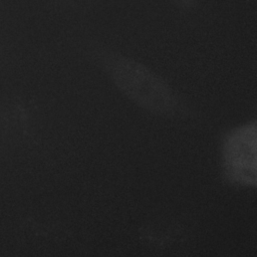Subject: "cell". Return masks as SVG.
Listing matches in <instances>:
<instances>
[{
    "instance_id": "obj_1",
    "label": "cell",
    "mask_w": 257,
    "mask_h": 257,
    "mask_svg": "<svg viewBox=\"0 0 257 257\" xmlns=\"http://www.w3.org/2000/svg\"><path fill=\"white\" fill-rule=\"evenodd\" d=\"M97 62L116 87L143 108L167 115L180 109L170 85L144 63L111 51L98 53Z\"/></svg>"
},
{
    "instance_id": "obj_2",
    "label": "cell",
    "mask_w": 257,
    "mask_h": 257,
    "mask_svg": "<svg viewBox=\"0 0 257 257\" xmlns=\"http://www.w3.org/2000/svg\"><path fill=\"white\" fill-rule=\"evenodd\" d=\"M256 123L239 126L229 133L223 143L222 160L226 179L232 184L253 187L257 176Z\"/></svg>"
},
{
    "instance_id": "obj_3",
    "label": "cell",
    "mask_w": 257,
    "mask_h": 257,
    "mask_svg": "<svg viewBox=\"0 0 257 257\" xmlns=\"http://www.w3.org/2000/svg\"><path fill=\"white\" fill-rule=\"evenodd\" d=\"M175 1L182 6H191L195 0H175Z\"/></svg>"
}]
</instances>
